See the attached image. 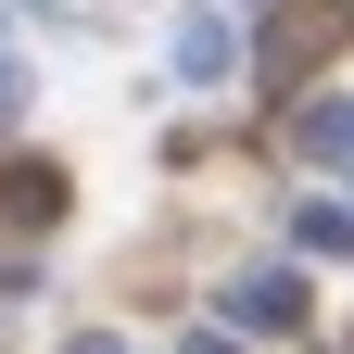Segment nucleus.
Returning <instances> with one entry per match:
<instances>
[{"mask_svg": "<svg viewBox=\"0 0 354 354\" xmlns=\"http://www.w3.org/2000/svg\"><path fill=\"white\" fill-rule=\"evenodd\" d=\"M152 64H165V88H190V102L241 88V76H253L241 0H165V13H152Z\"/></svg>", "mask_w": 354, "mask_h": 354, "instance_id": "obj_1", "label": "nucleus"}, {"mask_svg": "<svg viewBox=\"0 0 354 354\" xmlns=\"http://www.w3.org/2000/svg\"><path fill=\"white\" fill-rule=\"evenodd\" d=\"M215 317H228L241 342H291L304 317H317V291H304V266H241V279H215Z\"/></svg>", "mask_w": 354, "mask_h": 354, "instance_id": "obj_2", "label": "nucleus"}, {"mask_svg": "<svg viewBox=\"0 0 354 354\" xmlns=\"http://www.w3.org/2000/svg\"><path fill=\"white\" fill-rule=\"evenodd\" d=\"M266 13H279V26H266V64H317V51H342V0H266Z\"/></svg>", "mask_w": 354, "mask_h": 354, "instance_id": "obj_3", "label": "nucleus"}, {"mask_svg": "<svg viewBox=\"0 0 354 354\" xmlns=\"http://www.w3.org/2000/svg\"><path fill=\"white\" fill-rule=\"evenodd\" d=\"M291 152H304V165H354V88L291 102Z\"/></svg>", "mask_w": 354, "mask_h": 354, "instance_id": "obj_4", "label": "nucleus"}, {"mask_svg": "<svg viewBox=\"0 0 354 354\" xmlns=\"http://www.w3.org/2000/svg\"><path fill=\"white\" fill-rule=\"evenodd\" d=\"M291 241H304V253H329V266H354V203H304V215H291Z\"/></svg>", "mask_w": 354, "mask_h": 354, "instance_id": "obj_5", "label": "nucleus"}, {"mask_svg": "<svg viewBox=\"0 0 354 354\" xmlns=\"http://www.w3.org/2000/svg\"><path fill=\"white\" fill-rule=\"evenodd\" d=\"M64 354H140V342H127V329H76Z\"/></svg>", "mask_w": 354, "mask_h": 354, "instance_id": "obj_6", "label": "nucleus"}, {"mask_svg": "<svg viewBox=\"0 0 354 354\" xmlns=\"http://www.w3.org/2000/svg\"><path fill=\"white\" fill-rule=\"evenodd\" d=\"M13 114H26V76H13V64H0V127H13Z\"/></svg>", "mask_w": 354, "mask_h": 354, "instance_id": "obj_7", "label": "nucleus"}, {"mask_svg": "<svg viewBox=\"0 0 354 354\" xmlns=\"http://www.w3.org/2000/svg\"><path fill=\"white\" fill-rule=\"evenodd\" d=\"M177 354H241V329H203V342H177Z\"/></svg>", "mask_w": 354, "mask_h": 354, "instance_id": "obj_8", "label": "nucleus"}]
</instances>
